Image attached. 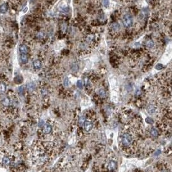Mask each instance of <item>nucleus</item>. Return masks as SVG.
Here are the masks:
<instances>
[{
	"mask_svg": "<svg viewBox=\"0 0 172 172\" xmlns=\"http://www.w3.org/2000/svg\"><path fill=\"white\" fill-rule=\"evenodd\" d=\"M121 142L124 146H129L133 142V139L130 134L128 133H124L122 136Z\"/></svg>",
	"mask_w": 172,
	"mask_h": 172,
	"instance_id": "obj_1",
	"label": "nucleus"
},
{
	"mask_svg": "<svg viewBox=\"0 0 172 172\" xmlns=\"http://www.w3.org/2000/svg\"><path fill=\"white\" fill-rule=\"evenodd\" d=\"M122 23L126 28H129L132 26L133 23V17L130 14H126L123 16Z\"/></svg>",
	"mask_w": 172,
	"mask_h": 172,
	"instance_id": "obj_2",
	"label": "nucleus"
},
{
	"mask_svg": "<svg viewBox=\"0 0 172 172\" xmlns=\"http://www.w3.org/2000/svg\"><path fill=\"white\" fill-rule=\"evenodd\" d=\"M93 128V123L89 120L85 121L84 122V129L86 131H90Z\"/></svg>",
	"mask_w": 172,
	"mask_h": 172,
	"instance_id": "obj_3",
	"label": "nucleus"
},
{
	"mask_svg": "<svg viewBox=\"0 0 172 172\" xmlns=\"http://www.w3.org/2000/svg\"><path fill=\"white\" fill-rule=\"evenodd\" d=\"M19 50L21 54H27L28 52V48L27 46L25 45H21L19 47Z\"/></svg>",
	"mask_w": 172,
	"mask_h": 172,
	"instance_id": "obj_4",
	"label": "nucleus"
},
{
	"mask_svg": "<svg viewBox=\"0 0 172 172\" xmlns=\"http://www.w3.org/2000/svg\"><path fill=\"white\" fill-rule=\"evenodd\" d=\"M43 131L45 134H48V133H50L51 131H52V126L50 124H45L44 126Z\"/></svg>",
	"mask_w": 172,
	"mask_h": 172,
	"instance_id": "obj_5",
	"label": "nucleus"
},
{
	"mask_svg": "<svg viewBox=\"0 0 172 172\" xmlns=\"http://www.w3.org/2000/svg\"><path fill=\"white\" fill-rule=\"evenodd\" d=\"M115 167H116V163H115V162L113 161H110L108 164V170L113 171V170H114L115 169Z\"/></svg>",
	"mask_w": 172,
	"mask_h": 172,
	"instance_id": "obj_6",
	"label": "nucleus"
},
{
	"mask_svg": "<svg viewBox=\"0 0 172 172\" xmlns=\"http://www.w3.org/2000/svg\"><path fill=\"white\" fill-rule=\"evenodd\" d=\"M33 66L35 69H40L41 67V62L39 60H35L33 62Z\"/></svg>",
	"mask_w": 172,
	"mask_h": 172,
	"instance_id": "obj_7",
	"label": "nucleus"
},
{
	"mask_svg": "<svg viewBox=\"0 0 172 172\" xmlns=\"http://www.w3.org/2000/svg\"><path fill=\"white\" fill-rule=\"evenodd\" d=\"M21 62L24 63V64H26L28 62V56L26 54H21Z\"/></svg>",
	"mask_w": 172,
	"mask_h": 172,
	"instance_id": "obj_8",
	"label": "nucleus"
},
{
	"mask_svg": "<svg viewBox=\"0 0 172 172\" xmlns=\"http://www.w3.org/2000/svg\"><path fill=\"white\" fill-rule=\"evenodd\" d=\"M7 10H8V5L7 4H3L1 7H0V12H1V13H5L7 11Z\"/></svg>",
	"mask_w": 172,
	"mask_h": 172,
	"instance_id": "obj_9",
	"label": "nucleus"
},
{
	"mask_svg": "<svg viewBox=\"0 0 172 172\" xmlns=\"http://www.w3.org/2000/svg\"><path fill=\"white\" fill-rule=\"evenodd\" d=\"M150 133L151 135L154 137H156L157 136H158V131L155 128H152L150 130Z\"/></svg>",
	"mask_w": 172,
	"mask_h": 172,
	"instance_id": "obj_10",
	"label": "nucleus"
},
{
	"mask_svg": "<svg viewBox=\"0 0 172 172\" xmlns=\"http://www.w3.org/2000/svg\"><path fill=\"white\" fill-rule=\"evenodd\" d=\"M7 86L5 83H1L0 84V94H3L6 91Z\"/></svg>",
	"mask_w": 172,
	"mask_h": 172,
	"instance_id": "obj_11",
	"label": "nucleus"
},
{
	"mask_svg": "<svg viewBox=\"0 0 172 172\" xmlns=\"http://www.w3.org/2000/svg\"><path fill=\"white\" fill-rule=\"evenodd\" d=\"M10 158L8 157H3L2 159V163H3L4 165H8L10 163Z\"/></svg>",
	"mask_w": 172,
	"mask_h": 172,
	"instance_id": "obj_12",
	"label": "nucleus"
},
{
	"mask_svg": "<svg viewBox=\"0 0 172 172\" xmlns=\"http://www.w3.org/2000/svg\"><path fill=\"white\" fill-rule=\"evenodd\" d=\"M98 94H99L100 97H105L106 95L105 91L103 89H99L98 90Z\"/></svg>",
	"mask_w": 172,
	"mask_h": 172,
	"instance_id": "obj_13",
	"label": "nucleus"
},
{
	"mask_svg": "<svg viewBox=\"0 0 172 172\" xmlns=\"http://www.w3.org/2000/svg\"><path fill=\"white\" fill-rule=\"evenodd\" d=\"M146 46H148V48H151V47H153L154 45V41H153L151 39H148V40L146 41Z\"/></svg>",
	"mask_w": 172,
	"mask_h": 172,
	"instance_id": "obj_14",
	"label": "nucleus"
},
{
	"mask_svg": "<svg viewBox=\"0 0 172 172\" xmlns=\"http://www.w3.org/2000/svg\"><path fill=\"white\" fill-rule=\"evenodd\" d=\"M112 28L114 31H117V30H118L119 29V25L117 23H114L112 25Z\"/></svg>",
	"mask_w": 172,
	"mask_h": 172,
	"instance_id": "obj_15",
	"label": "nucleus"
},
{
	"mask_svg": "<svg viewBox=\"0 0 172 172\" xmlns=\"http://www.w3.org/2000/svg\"><path fill=\"white\" fill-rule=\"evenodd\" d=\"M10 101L9 99V98H5V99H4L2 101V103L3 105H5V106H8V105H9L10 104Z\"/></svg>",
	"mask_w": 172,
	"mask_h": 172,
	"instance_id": "obj_16",
	"label": "nucleus"
},
{
	"mask_svg": "<svg viewBox=\"0 0 172 172\" xmlns=\"http://www.w3.org/2000/svg\"><path fill=\"white\" fill-rule=\"evenodd\" d=\"M77 87H78L79 88L82 89V88H83V86L82 81H81V80L78 81H77Z\"/></svg>",
	"mask_w": 172,
	"mask_h": 172,
	"instance_id": "obj_17",
	"label": "nucleus"
},
{
	"mask_svg": "<svg viewBox=\"0 0 172 172\" xmlns=\"http://www.w3.org/2000/svg\"><path fill=\"white\" fill-rule=\"evenodd\" d=\"M85 121V117H81L79 119V123L80 125H82V124H84V122Z\"/></svg>",
	"mask_w": 172,
	"mask_h": 172,
	"instance_id": "obj_18",
	"label": "nucleus"
},
{
	"mask_svg": "<svg viewBox=\"0 0 172 172\" xmlns=\"http://www.w3.org/2000/svg\"><path fill=\"white\" fill-rule=\"evenodd\" d=\"M69 85V81H68V79L66 77V78L64 79V85L65 86H68Z\"/></svg>",
	"mask_w": 172,
	"mask_h": 172,
	"instance_id": "obj_19",
	"label": "nucleus"
},
{
	"mask_svg": "<svg viewBox=\"0 0 172 172\" xmlns=\"http://www.w3.org/2000/svg\"><path fill=\"white\" fill-rule=\"evenodd\" d=\"M28 90H33L34 88V85L32 84V83L29 84V85H28Z\"/></svg>",
	"mask_w": 172,
	"mask_h": 172,
	"instance_id": "obj_20",
	"label": "nucleus"
},
{
	"mask_svg": "<svg viewBox=\"0 0 172 172\" xmlns=\"http://www.w3.org/2000/svg\"><path fill=\"white\" fill-rule=\"evenodd\" d=\"M103 5L104 7H108L109 5V1L108 0H104L103 1Z\"/></svg>",
	"mask_w": 172,
	"mask_h": 172,
	"instance_id": "obj_21",
	"label": "nucleus"
},
{
	"mask_svg": "<svg viewBox=\"0 0 172 172\" xmlns=\"http://www.w3.org/2000/svg\"><path fill=\"white\" fill-rule=\"evenodd\" d=\"M146 122H148V123H149V124H151V123L153 122L152 119H151V118H149V117H147L146 119Z\"/></svg>",
	"mask_w": 172,
	"mask_h": 172,
	"instance_id": "obj_22",
	"label": "nucleus"
},
{
	"mask_svg": "<svg viewBox=\"0 0 172 172\" xmlns=\"http://www.w3.org/2000/svg\"><path fill=\"white\" fill-rule=\"evenodd\" d=\"M155 68H156V69H157V70H161V69H162V68H163V65L161 64H158L156 67H155Z\"/></svg>",
	"mask_w": 172,
	"mask_h": 172,
	"instance_id": "obj_23",
	"label": "nucleus"
}]
</instances>
